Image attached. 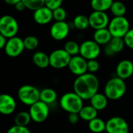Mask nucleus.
<instances>
[{
	"label": "nucleus",
	"instance_id": "f257e3e1",
	"mask_svg": "<svg viewBox=\"0 0 133 133\" xmlns=\"http://www.w3.org/2000/svg\"><path fill=\"white\" fill-rule=\"evenodd\" d=\"M99 80L94 74L86 73L78 76L73 83V92L83 100H90L98 92Z\"/></svg>",
	"mask_w": 133,
	"mask_h": 133
},
{
	"label": "nucleus",
	"instance_id": "f03ea898",
	"mask_svg": "<svg viewBox=\"0 0 133 133\" xmlns=\"http://www.w3.org/2000/svg\"><path fill=\"white\" fill-rule=\"evenodd\" d=\"M104 95L108 100H117L121 99L126 92V84L125 80L118 78L114 77L111 78L104 86Z\"/></svg>",
	"mask_w": 133,
	"mask_h": 133
},
{
	"label": "nucleus",
	"instance_id": "7ed1b4c3",
	"mask_svg": "<svg viewBox=\"0 0 133 133\" xmlns=\"http://www.w3.org/2000/svg\"><path fill=\"white\" fill-rule=\"evenodd\" d=\"M59 103L62 109L69 114H79L83 107V100L74 92L62 95Z\"/></svg>",
	"mask_w": 133,
	"mask_h": 133
},
{
	"label": "nucleus",
	"instance_id": "20e7f679",
	"mask_svg": "<svg viewBox=\"0 0 133 133\" xmlns=\"http://www.w3.org/2000/svg\"><path fill=\"white\" fill-rule=\"evenodd\" d=\"M40 93L41 91L37 88L30 85H24L19 89L17 96L22 103L30 107L40 101Z\"/></svg>",
	"mask_w": 133,
	"mask_h": 133
},
{
	"label": "nucleus",
	"instance_id": "39448f33",
	"mask_svg": "<svg viewBox=\"0 0 133 133\" xmlns=\"http://www.w3.org/2000/svg\"><path fill=\"white\" fill-rule=\"evenodd\" d=\"M108 28L112 37L123 38L130 30L129 22L125 16H115L110 20Z\"/></svg>",
	"mask_w": 133,
	"mask_h": 133
},
{
	"label": "nucleus",
	"instance_id": "423d86ee",
	"mask_svg": "<svg viewBox=\"0 0 133 133\" xmlns=\"http://www.w3.org/2000/svg\"><path fill=\"white\" fill-rule=\"evenodd\" d=\"M19 31V24L16 20L10 16L5 15L0 19V34L9 39L16 37Z\"/></svg>",
	"mask_w": 133,
	"mask_h": 133
},
{
	"label": "nucleus",
	"instance_id": "0eeeda50",
	"mask_svg": "<svg viewBox=\"0 0 133 133\" xmlns=\"http://www.w3.org/2000/svg\"><path fill=\"white\" fill-rule=\"evenodd\" d=\"M72 56L64 49H58L49 55L50 66L55 69H62L69 66Z\"/></svg>",
	"mask_w": 133,
	"mask_h": 133
},
{
	"label": "nucleus",
	"instance_id": "6e6552de",
	"mask_svg": "<svg viewBox=\"0 0 133 133\" xmlns=\"http://www.w3.org/2000/svg\"><path fill=\"white\" fill-rule=\"evenodd\" d=\"M29 113L33 122L36 123H42L48 118L49 107L48 104L40 100L30 107Z\"/></svg>",
	"mask_w": 133,
	"mask_h": 133
},
{
	"label": "nucleus",
	"instance_id": "1a4fd4ad",
	"mask_svg": "<svg viewBox=\"0 0 133 133\" xmlns=\"http://www.w3.org/2000/svg\"><path fill=\"white\" fill-rule=\"evenodd\" d=\"M101 54V47L94 40H87L80 45L79 55L87 60H97Z\"/></svg>",
	"mask_w": 133,
	"mask_h": 133
},
{
	"label": "nucleus",
	"instance_id": "9d476101",
	"mask_svg": "<svg viewBox=\"0 0 133 133\" xmlns=\"http://www.w3.org/2000/svg\"><path fill=\"white\" fill-rule=\"evenodd\" d=\"M25 49L23 39L16 36L8 39L5 47L4 49L5 54L9 57L19 56Z\"/></svg>",
	"mask_w": 133,
	"mask_h": 133
},
{
	"label": "nucleus",
	"instance_id": "9b49d317",
	"mask_svg": "<svg viewBox=\"0 0 133 133\" xmlns=\"http://www.w3.org/2000/svg\"><path fill=\"white\" fill-rule=\"evenodd\" d=\"M129 128L127 122L121 117H113L106 122L107 133H129Z\"/></svg>",
	"mask_w": 133,
	"mask_h": 133
},
{
	"label": "nucleus",
	"instance_id": "f8f14e48",
	"mask_svg": "<svg viewBox=\"0 0 133 133\" xmlns=\"http://www.w3.org/2000/svg\"><path fill=\"white\" fill-rule=\"evenodd\" d=\"M90 27L96 30L107 28L108 27L110 20L108 14L105 12L94 11L89 16Z\"/></svg>",
	"mask_w": 133,
	"mask_h": 133
},
{
	"label": "nucleus",
	"instance_id": "ddd939ff",
	"mask_svg": "<svg viewBox=\"0 0 133 133\" xmlns=\"http://www.w3.org/2000/svg\"><path fill=\"white\" fill-rule=\"evenodd\" d=\"M68 67L69 71L77 77L83 75L87 73V60L80 55L72 56Z\"/></svg>",
	"mask_w": 133,
	"mask_h": 133
},
{
	"label": "nucleus",
	"instance_id": "4468645a",
	"mask_svg": "<svg viewBox=\"0 0 133 133\" xmlns=\"http://www.w3.org/2000/svg\"><path fill=\"white\" fill-rule=\"evenodd\" d=\"M69 26L65 21H58L54 23L50 28V34L53 39L62 41L69 34Z\"/></svg>",
	"mask_w": 133,
	"mask_h": 133
},
{
	"label": "nucleus",
	"instance_id": "2eb2a0df",
	"mask_svg": "<svg viewBox=\"0 0 133 133\" xmlns=\"http://www.w3.org/2000/svg\"><path fill=\"white\" fill-rule=\"evenodd\" d=\"M16 107L15 99L9 94H2L0 96V113L3 115L12 114Z\"/></svg>",
	"mask_w": 133,
	"mask_h": 133
},
{
	"label": "nucleus",
	"instance_id": "dca6fc26",
	"mask_svg": "<svg viewBox=\"0 0 133 133\" xmlns=\"http://www.w3.org/2000/svg\"><path fill=\"white\" fill-rule=\"evenodd\" d=\"M34 20L37 24H48L53 20V11L44 5L34 12Z\"/></svg>",
	"mask_w": 133,
	"mask_h": 133
},
{
	"label": "nucleus",
	"instance_id": "f3484780",
	"mask_svg": "<svg viewBox=\"0 0 133 133\" xmlns=\"http://www.w3.org/2000/svg\"><path fill=\"white\" fill-rule=\"evenodd\" d=\"M133 74V63L129 60L120 61L116 67L117 77L125 80L131 78Z\"/></svg>",
	"mask_w": 133,
	"mask_h": 133
},
{
	"label": "nucleus",
	"instance_id": "a211bd4d",
	"mask_svg": "<svg viewBox=\"0 0 133 133\" xmlns=\"http://www.w3.org/2000/svg\"><path fill=\"white\" fill-rule=\"evenodd\" d=\"M125 41L122 38H115L113 37L111 42L105 45L104 53L108 56H114L118 53H121L125 47Z\"/></svg>",
	"mask_w": 133,
	"mask_h": 133
},
{
	"label": "nucleus",
	"instance_id": "6ab92c4d",
	"mask_svg": "<svg viewBox=\"0 0 133 133\" xmlns=\"http://www.w3.org/2000/svg\"><path fill=\"white\" fill-rule=\"evenodd\" d=\"M112 38L113 37L108 28L96 30L94 33V41H95L100 45H108Z\"/></svg>",
	"mask_w": 133,
	"mask_h": 133
},
{
	"label": "nucleus",
	"instance_id": "aec40b11",
	"mask_svg": "<svg viewBox=\"0 0 133 133\" xmlns=\"http://www.w3.org/2000/svg\"><path fill=\"white\" fill-rule=\"evenodd\" d=\"M90 105L93 107H94L97 111L104 110L108 103V97L104 94L100 92H97L96 95H94L90 100Z\"/></svg>",
	"mask_w": 133,
	"mask_h": 133
},
{
	"label": "nucleus",
	"instance_id": "412c9836",
	"mask_svg": "<svg viewBox=\"0 0 133 133\" xmlns=\"http://www.w3.org/2000/svg\"><path fill=\"white\" fill-rule=\"evenodd\" d=\"M33 62L35 66L39 68H46L50 66V60L49 56L47 55L44 52L37 51L34 53L32 57Z\"/></svg>",
	"mask_w": 133,
	"mask_h": 133
},
{
	"label": "nucleus",
	"instance_id": "4be33fe9",
	"mask_svg": "<svg viewBox=\"0 0 133 133\" xmlns=\"http://www.w3.org/2000/svg\"><path fill=\"white\" fill-rule=\"evenodd\" d=\"M97 112L98 111L91 105H87L83 106L82 110L79 111V115L82 120L90 122V121L97 118Z\"/></svg>",
	"mask_w": 133,
	"mask_h": 133
},
{
	"label": "nucleus",
	"instance_id": "5701e85b",
	"mask_svg": "<svg viewBox=\"0 0 133 133\" xmlns=\"http://www.w3.org/2000/svg\"><path fill=\"white\" fill-rule=\"evenodd\" d=\"M56 100H57V92L53 89L46 88L41 91L40 100L44 102V103L49 105L55 103Z\"/></svg>",
	"mask_w": 133,
	"mask_h": 133
},
{
	"label": "nucleus",
	"instance_id": "b1692460",
	"mask_svg": "<svg viewBox=\"0 0 133 133\" xmlns=\"http://www.w3.org/2000/svg\"><path fill=\"white\" fill-rule=\"evenodd\" d=\"M114 0H91L90 5L94 11L106 12L108 9H110Z\"/></svg>",
	"mask_w": 133,
	"mask_h": 133
},
{
	"label": "nucleus",
	"instance_id": "393cba45",
	"mask_svg": "<svg viewBox=\"0 0 133 133\" xmlns=\"http://www.w3.org/2000/svg\"><path fill=\"white\" fill-rule=\"evenodd\" d=\"M88 127L92 132L101 133L106 131V122L101 118H96L88 122Z\"/></svg>",
	"mask_w": 133,
	"mask_h": 133
},
{
	"label": "nucleus",
	"instance_id": "a878e982",
	"mask_svg": "<svg viewBox=\"0 0 133 133\" xmlns=\"http://www.w3.org/2000/svg\"><path fill=\"white\" fill-rule=\"evenodd\" d=\"M31 117L29 113V111H21L18 113L15 118H14V122L15 125L18 126H22V127H26V125H29V123L31 121Z\"/></svg>",
	"mask_w": 133,
	"mask_h": 133
},
{
	"label": "nucleus",
	"instance_id": "bb28decb",
	"mask_svg": "<svg viewBox=\"0 0 133 133\" xmlns=\"http://www.w3.org/2000/svg\"><path fill=\"white\" fill-rule=\"evenodd\" d=\"M73 25L78 30H86L87 27H90L89 16L82 14L77 15L73 20Z\"/></svg>",
	"mask_w": 133,
	"mask_h": 133
},
{
	"label": "nucleus",
	"instance_id": "cd10ccee",
	"mask_svg": "<svg viewBox=\"0 0 133 133\" xmlns=\"http://www.w3.org/2000/svg\"><path fill=\"white\" fill-rule=\"evenodd\" d=\"M110 10L115 16H124L126 13V6L122 2L114 1Z\"/></svg>",
	"mask_w": 133,
	"mask_h": 133
},
{
	"label": "nucleus",
	"instance_id": "c85d7f7f",
	"mask_svg": "<svg viewBox=\"0 0 133 133\" xmlns=\"http://www.w3.org/2000/svg\"><path fill=\"white\" fill-rule=\"evenodd\" d=\"M64 49L71 56H75L79 54L80 50V45H79L75 41H69L65 44Z\"/></svg>",
	"mask_w": 133,
	"mask_h": 133
},
{
	"label": "nucleus",
	"instance_id": "c756f323",
	"mask_svg": "<svg viewBox=\"0 0 133 133\" xmlns=\"http://www.w3.org/2000/svg\"><path fill=\"white\" fill-rule=\"evenodd\" d=\"M24 47L27 50H34L39 45V40L37 37L33 35H29L23 39Z\"/></svg>",
	"mask_w": 133,
	"mask_h": 133
},
{
	"label": "nucleus",
	"instance_id": "7c9ffc66",
	"mask_svg": "<svg viewBox=\"0 0 133 133\" xmlns=\"http://www.w3.org/2000/svg\"><path fill=\"white\" fill-rule=\"evenodd\" d=\"M22 2L26 9L34 12L45 5V0H22Z\"/></svg>",
	"mask_w": 133,
	"mask_h": 133
},
{
	"label": "nucleus",
	"instance_id": "2f4dec72",
	"mask_svg": "<svg viewBox=\"0 0 133 133\" xmlns=\"http://www.w3.org/2000/svg\"><path fill=\"white\" fill-rule=\"evenodd\" d=\"M53 11V19L55 20V22H58V21H65L67 13L66 11L64 8L62 7H59L57 8Z\"/></svg>",
	"mask_w": 133,
	"mask_h": 133
},
{
	"label": "nucleus",
	"instance_id": "473e14b6",
	"mask_svg": "<svg viewBox=\"0 0 133 133\" xmlns=\"http://www.w3.org/2000/svg\"><path fill=\"white\" fill-rule=\"evenodd\" d=\"M100 68V63L97 60H87V71L88 73L94 74Z\"/></svg>",
	"mask_w": 133,
	"mask_h": 133
},
{
	"label": "nucleus",
	"instance_id": "72a5a7b5",
	"mask_svg": "<svg viewBox=\"0 0 133 133\" xmlns=\"http://www.w3.org/2000/svg\"><path fill=\"white\" fill-rule=\"evenodd\" d=\"M62 2L63 0H45V5L51 10H54L61 7Z\"/></svg>",
	"mask_w": 133,
	"mask_h": 133
},
{
	"label": "nucleus",
	"instance_id": "f704fd0d",
	"mask_svg": "<svg viewBox=\"0 0 133 133\" xmlns=\"http://www.w3.org/2000/svg\"><path fill=\"white\" fill-rule=\"evenodd\" d=\"M125 41V44L127 47L129 49H133V28L130 29L128 33L125 34V36L123 38Z\"/></svg>",
	"mask_w": 133,
	"mask_h": 133
},
{
	"label": "nucleus",
	"instance_id": "c9c22d12",
	"mask_svg": "<svg viewBox=\"0 0 133 133\" xmlns=\"http://www.w3.org/2000/svg\"><path fill=\"white\" fill-rule=\"evenodd\" d=\"M6 133H31L26 127H22L18 125L12 126Z\"/></svg>",
	"mask_w": 133,
	"mask_h": 133
},
{
	"label": "nucleus",
	"instance_id": "e433bc0d",
	"mask_svg": "<svg viewBox=\"0 0 133 133\" xmlns=\"http://www.w3.org/2000/svg\"><path fill=\"white\" fill-rule=\"evenodd\" d=\"M79 119H80V117H79V114H69L68 120L71 124L75 125V124L78 123Z\"/></svg>",
	"mask_w": 133,
	"mask_h": 133
},
{
	"label": "nucleus",
	"instance_id": "4c0bfd02",
	"mask_svg": "<svg viewBox=\"0 0 133 133\" xmlns=\"http://www.w3.org/2000/svg\"><path fill=\"white\" fill-rule=\"evenodd\" d=\"M7 41H8V38H6L5 36L0 34V49H5Z\"/></svg>",
	"mask_w": 133,
	"mask_h": 133
},
{
	"label": "nucleus",
	"instance_id": "58836bf2",
	"mask_svg": "<svg viewBox=\"0 0 133 133\" xmlns=\"http://www.w3.org/2000/svg\"><path fill=\"white\" fill-rule=\"evenodd\" d=\"M15 8H16V9L18 10V11H23V10H24L25 9H26V6H25V5H24V3L22 2V0H21L19 2H18V3L15 5Z\"/></svg>",
	"mask_w": 133,
	"mask_h": 133
},
{
	"label": "nucleus",
	"instance_id": "ea45409f",
	"mask_svg": "<svg viewBox=\"0 0 133 133\" xmlns=\"http://www.w3.org/2000/svg\"><path fill=\"white\" fill-rule=\"evenodd\" d=\"M5 2H6L7 4L9 5H16L18 2H19L21 0H4Z\"/></svg>",
	"mask_w": 133,
	"mask_h": 133
}]
</instances>
